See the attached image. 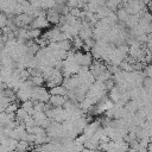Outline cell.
Returning <instances> with one entry per match:
<instances>
[{"label": "cell", "mask_w": 152, "mask_h": 152, "mask_svg": "<svg viewBox=\"0 0 152 152\" xmlns=\"http://www.w3.org/2000/svg\"><path fill=\"white\" fill-rule=\"evenodd\" d=\"M51 97V94L50 91L43 87V86H36L33 89H32V93H31V100L32 101H42V102H49Z\"/></svg>", "instance_id": "cell-1"}, {"label": "cell", "mask_w": 152, "mask_h": 152, "mask_svg": "<svg viewBox=\"0 0 152 152\" xmlns=\"http://www.w3.org/2000/svg\"><path fill=\"white\" fill-rule=\"evenodd\" d=\"M50 25H51V24L49 23V20L46 19V17H36V18H33V20H32L30 27L43 30V28H49Z\"/></svg>", "instance_id": "cell-2"}, {"label": "cell", "mask_w": 152, "mask_h": 152, "mask_svg": "<svg viewBox=\"0 0 152 152\" xmlns=\"http://www.w3.org/2000/svg\"><path fill=\"white\" fill-rule=\"evenodd\" d=\"M102 125H101V122L99 121V120H93L91 122H89L88 125H87V127L84 128V131H83V134L87 137V139H89V138H91L93 135H94V133L101 127Z\"/></svg>", "instance_id": "cell-3"}, {"label": "cell", "mask_w": 152, "mask_h": 152, "mask_svg": "<svg viewBox=\"0 0 152 152\" xmlns=\"http://www.w3.org/2000/svg\"><path fill=\"white\" fill-rule=\"evenodd\" d=\"M66 101H68V96H63V95H51L49 100L52 107H64Z\"/></svg>", "instance_id": "cell-4"}, {"label": "cell", "mask_w": 152, "mask_h": 152, "mask_svg": "<svg viewBox=\"0 0 152 152\" xmlns=\"http://www.w3.org/2000/svg\"><path fill=\"white\" fill-rule=\"evenodd\" d=\"M46 19L49 20V23L51 25H57L59 23V19H61V14L53 10V8H50L46 11Z\"/></svg>", "instance_id": "cell-5"}, {"label": "cell", "mask_w": 152, "mask_h": 152, "mask_svg": "<svg viewBox=\"0 0 152 152\" xmlns=\"http://www.w3.org/2000/svg\"><path fill=\"white\" fill-rule=\"evenodd\" d=\"M49 91H50L51 95H63V96H66L69 90H68V88L64 84H58V86H55V87L50 88Z\"/></svg>", "instance_id": "cell-6"}, {"label": "cell", "mask_w": 152, "mask_h": 152, "mask_svg": "<svg viewBox=\"0 0 152 152\" xmlns=\"http://www.w3.org/2000/svg\"><path fill=\"white\" fill-rule=\"evenodd\" d=\"M116 15H118V19H119V21H120V23L126 24V21L128 20V18H129V15H131V14L125 10V7H122V8H119V10H118Z\"/></svg>", "instance_id": "cell-7"}, {"label": "cell", "mask_w": 152, "mask_h": 152, "mask_svg": "<svg viewBox=\"0 0 152 152\" xmlns=\"http://www.w3.org/2000/svg\"><path fill=\"white\" fill-rule=\"evenodd\" d=\"M31 148V145L25 140H19L15 147V152H27Z\"/></svg>", "instance_id": "cell-8"}, {"label": "cell", "mask_w": 152, "mask_h": 152, "mask_svg": "<svg viewBox=\"0 0 152 152\" xmlns=\"http://www.w3.org/2000/svg\"><path fill=\"white\" fill-rule=\"evenodd\" d=\"M71 42H72V48H74V50H76V51L83 49V46H84V40H83L80 36L74 37V38L71 39Z\"/></svg>", "instance_id": "cell-9"}, {"label": "cell", "mask_w": 152, "mask_h": 152, "mask_svg": "<svg viewBox=\"0 0 152 152\" xmlns=\"http://www.w3.org/2000/svg\"><path fill=\"white\" fill-rule=\"evenodd\" d=\"M99 146H100V141H97V140H95V139H93V138H89V139H87L86 140V142H84V147L86 148H90V150H99Z\"/></svg>", "instance_id": "cell-10"}, {"label": "cell", "mask_w": 152, "mask_h": 152, "mask_svg": "<svg viewBox=\"0 0 152 152\" xmlns=\"http://www.w3.org/2000/svg\"><path fill=\"white\" fill-rule=\"evenodd\" d=\"M56 1L55 0H39V7L43 10H50L52 7H55Z\"/></svg>", "instance_id": "cell-11"}, {"label": "cell", "mask_w": 152, "mask_h": 152, "mask_svg": "<svg viewBox=\"0 0 152 152\" xmlns=\"http://www.w3.org/2000/svg\"><path fill=\"white\" fill-rule=\"evenodd\" d=\"M40 36H42V30H40V28H32V27H28V39L36 40V39L39 38Z\"/></svg>", "instance_id": "cell-12"}, {"label": "cell", "mask_w": 152, "mask_h": 152, "mask_svg": "<svg viewBox=\"0 0 152 152\" xmlns=\"http://www.w3.org/2000/svg\"><path fill=\"white\" fill-rule=\"evenodd\" d=\"M30 114L27 113V110H25L24 108H19L18 110H17V113H15V118H17V120L19 121V122H23L27 116H28Z\"/></svg>", "instance_id": "cell-13"}, {"label": "cell", "mask_w": 152, "mask_h": 152, "mask_svg": "<svg viewBox=\"0 0 152 152\" xmlns=\"http://www.w3.org/2000/svg\"><path fill=\"white\" fill-rule=\"evenodd\" d=\"M58 44H59V49H61V50L70 51L71 48H72V42H71V39H66V40L58 42Z\"/></svg>", "instance_id": "cell-14"}, {"label": "cell", "mask_w": 152, "mask_h": 152, "mask_svg": "<svg viewBox=\"0 0 152 152\" xmlns=\"http://www.w3.org/2000/svg\"><path fill=\"white\" fill-rule=\"evenodd\" d=\"M31 80L33 81V83H34L36 86H44V84L46 83V81H45V78H44V76H43V75L31 76Z\"/></svg>", "instance_id": "cell-15"}, {"label": "cell", "mask_w": 152, "mask_h": 152, "mask_svg": "<svg viewBox=\"0 0 152 152\" xmlns=\"http://www.w3.org/2000/svg\"><path fill=\"white\" fill-rule=\"evenodd\" d=\"M21 108H24L25 110H27V113H30L34 108V102L32 100H27L25 102H21Z\"/></svg>", "instance_id": "cell-16"}, {"label": "cell", "mask_w": 152, "mask_h": 152, "mask_svg": "<svg viewBox=\"0 0 152 152\" xmlns=\"http://www.w3.org/2000/svg\"><path fill=\"white\" fill-rule=\"evenodd\" d=\"M18 109H19V106H18L17 101H14V102H11V103L8 104V107L5 109V112H6V113H17Z\"/></svg>", "instance_id": "cell-17"}, {"label": "cell", "mask_w": 152, "mask_h": 152, "mask_svg": "<svg viewBox=\"0 0 152 152\" xmlns=\"http://www.w3.org/2000/svg\"><path fill=\"white\" fill-rule=\"evenodd\" d=\"M66 6L69 8H77V7L81 8V2L80 0H66Z\"/></svg>", "instance_id": "cell-18"}, {"label": "cell", "mask_w": 152, "mask_h": 152, "mask_svg": "<svg viewBox=\"0 0 152 152\" xmlns=\"http://www.w3.org/2000/svg\"><path fill=\"white\" fill-rule=\"evenodd\" d=\"M142 72H144L145 77H151V78H152V63L147 64V65L145 66V69L142 70Z\"/></svg>", "instance_id": "cell-19"}, {"label": "cell", "mask_w": 152, "mask_h": 152, "mask_svg": "<svg viewBox=\"0 0 152 152\" xmlns=\"http://www.w3.org/2000/svg\"><path fill=\"white\" fill-rule=\"evenodd\" d=\"M141 1H142L145 5H150V4H151V0H141Z\"/></svg>", "instance_id": "cell-20"}, {"label": "cell", "mask_w": 152, "mask_h": 152, "mask_svg": "<svg viewBox=\"0 0 152 152\" xmlns=\"http://www.w3.org/2000/svg\"><path fill=\"white\" fill-rule=\"evenodd\" d=\"M127 152H138V150H135V148H132V147H129V150H128Z\"/></svg>", "instance_id": "cell-21"}, {"label": "cell", "mask_w": 152, "mask_h": 152, "mask_svg": "<svg viewBox=\"0 0 152 152\" xmlns=\"http://www.w3.org/2000/svg\"><path fill=\"white\" fill-rule=\"evenodd\" d=\"M96 152H106V151H102V150H96Z\"/></svg>", "instance_id": "cell-22"}]
</instances>
